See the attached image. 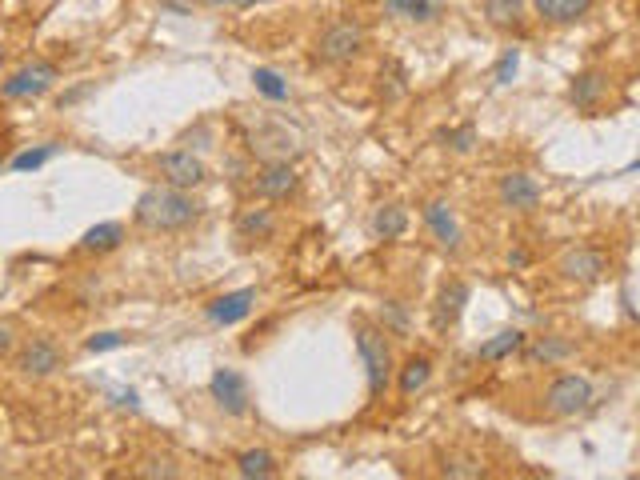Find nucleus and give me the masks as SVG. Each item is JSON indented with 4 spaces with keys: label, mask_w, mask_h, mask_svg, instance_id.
<instances>
[{
    "label": "nucleus",
    "mask_w": 640,
    "mask_h": 480,
    "mask_svg": "<svg viewBox=\"0 0 640 480\" xmlns=\"http://www.w3.org/2000/svg\"><path fill=\"white\" fill-rule=\"evenodd\" d=\"M156 172H160V184H172V188H184V192H196L208 180V164L192 148L160 152L156 156Z\"/></svg>",
    "instance_id": "obj_5"
},
{
    "label": "nucleus",
    "mask_w": 640,
    "mask_h": 480,
    "mask_svg": "<svg viewBox=\"0 0 640 480\" xmlns=\"http://www.w3.org/2000/svg\"><path fill=\"white\" fill-rule=\"evenodd\" d=\"M520 352H524V360L528 364H544V368H552V364H564V360H572V352H576V344L568 340V336H556V332H548V336H524V344H520Z\"/></svg>",
    "instance_id": "obj_17"
},
{
    "label": "nucleus",
    "mask_w": 640,
    "mask_h": 480,
    "mask_svg": "<svg viewBox=\"0 0 640 480\" xmlns=\"http://www.w3.org/2000/svg\"><path fill=\"white\" fill-rule=\"evenodd\" d=\"M252 84H256V92H260L264 100H272V104L288 100V84H284V76L272 72V68H252Z\"/></svg>",
    "instance_id": "obj_29"
},
{
    "label": "nucleus",
    "mask_w": 640,
    "mask_h": 480,
    "mask_svg": "<svg viewBox=\"0 0 640 480\" xmlns=\"http://www.w3.org/2000/svg\"><path fill=\"white\" fill-rule=\"evenodd\" d=\"M56 80H60V68H56L52 60H32V64L16 68V72L0 84V96H4V100H32V96H44Z\"/></svg>",
    "instance_id": "obj_8"
},
{
    "label": "nucleus",
    "mask_w": 640,
    "mask_h": 480,
    "mask_svg": "<svg viewBox=\"0 0 640 480\" xmlns=\"http://www.w3.org/2000/svg\"><path fill=\"white\" fill-rule=\"evenodd\" d=\"M0 172H4V156H0Z\"/></svg>",
    "instance_id": "obj_39"
},
{
    "label": "nucleus",
    "mask_w": 640,
    "mask_h": 480,
    "mask_svg": "<svg viewBox=\"0 0 640 480\" xmlns=\"http://www.w3.org/2000/svg\"><path fill=\"white\" fill-rule=\"evenodd\" d=\"M252 308H256V288H236V292H224V296L208 300V304H204V316H208L212 324L228 328V324H240L244 316H252Z\"/></svg>",
    "instance_id": "obj_16"
},
{
    "label": "nucleus",
    "mask_w": 640,
    "mask_h": 480,
    "mask_svg": "<svg viewBox=\"0 0 640 480\" xmlns=\"http://www.w3.org/2000/svg\"><path fill=\"white\" fill-rule=\"evenodd\" d=\"M508 268H528V252H524V248L508 252Z\"/></svg>",
    "instance_id": "obj_35"
},
{
    "label": "nucleus",
    "mask_w": 640,
    "mask_h": 480,
    "mask_svg": "<svg viewBox=\"0 0 640 480\" xmlns=\"http://www.w3.org/2000/svg\"><path fill=\"white\" fill-rule=\"evenodd\" d=\"M556 272H560L568 284H596V280H604V272H608V256H604V248H596V244H572V248L560 252Z\"/></svg>",
    "instance_id": "obj_7"
},
{
    "label": "nucleus",
    "mask_w": 640,
    "mask_h": 480,
    "mask_svg": "<svg viewBox=\"0 0 640 480\" xmlns=\"http://www.w3.org/2000/svg\"><path fill=\"white\" fill-rule=\"evenodd\" d=\"M592 4L596 0H532V12L548 28H568V24H580L592 12Z\"/></svg>",
    "instance_id": "obj_18"
},
{
    "label": "nucleus",
    "mask_w": 640,
    "mask_h": 480,
    "mask_svg": "<svg viewBox=\"0 0 640 480\" xmlns=\"http://www.w3.org/2000/svg\"><path fill=\"white\" fill-rule=\"evenodd\" d=\"M484 24L496 32H520L524 28V0H480Z\"/></svg>",
    "instance_id": "obj_20"
},
{
    "label": "nucleus",
    "mask_w": 640,
    "mask_h": 480,
    "mask_svg": "<svg viewBox=\"0 0 640 480\" xmlns=\"http://www.w3.org/2000/svg\"><path fill=\"white\" fill-rule=\"evenodd\" d=\"M520 344H524V332H520V328H500V332H492V336L476 348V360H484V364L508 360V356L520 352Z\"/></svg>",
    "instance_id": "obj_23"
},
{
    "label": "nucleus",
    "mask_w": 640,
    "mask_h": 480,
    "mask_svg": "<svg viewBox=\"0 0 640 480\" xmlns=\"http://www.w3.org/2000/svg\"><path fill=\"white\" fill-rule=\"evenodd\" d=\"M252 192L268 204H284L300 192V172L292 160H264L256 172H252Z\"/></svg>",
    "instance_id": "obj_6"
},
{
    "label": "nucleus",
    "mask_w": 640,
    "mask_h": 480,
    "mask_svg": "<svg viewBox=\"0 0 640 480\" xmlns=\"http://www.w3.org/2000/svg\"><path fill=\"white\" fill-rule=\"evenodd\" d=\"M236 472L244 480H268L280 468H276V456L268 448H244V452H236Z\"/></svg>",
    "instance_id": "obj_26"
},
{
    "label": "nucleus",
    "mask_w": 640,
    "mask_h": 480,
    "mask_svg": "<svg viewBox=\"0 0 640 480\" xmlns=\"http://www.w3.org/2000/svg\"><path fill=\"white\" fill-rule=\"evenodd\" d=\"M204 216V204L184 192V188H172V184H152L136 196L132 204V220L144 228V232H184L192 228L196 220Z\"/></svg>",
    "instance_id": "obj_1"
},
{
    "label": "nucleus",
    "mask_w": 640,
    "mask_h": 480,
    "mask_svg": "<svg viewBox=\"0 0 640 480\" xmlns=\"http://www.w3.org/2000/svg\"><path fill=\"white\" fill-rule=\"evenodd\" d=\"M380 8H384V16L408 20V24H432L444 12L440 0H380Z\"/></svg>",
    "instance_id": "obj_21"
},
{
    "label": "nucleus",
    "mask_w": 640,
    "mask_h": 480,
    "mask_svg": "<svg viewBox=\"0 0 640 480\" xmlns=\"http://www.w3.org/2000/svg\"><path fill=\"white\" fill-rule=\"evenodd\" d=\"M108 396H112V404H116V408H128V412H140V392H136V388H112Z\"/></svg>",
    "instance_id": "obj_34"
},
{
    "label": "nucleus",
    "mask_w": 640,
    "mask_h": 480,
    "mask_svg": "<svg viewBox=\"0 0 640 480\" xmlns=\"http://www.w3.org/2000/svg\"><path fill=\"white\" fill-rule=\"evenodd\" d=\"M128 344V336L124 332H96V336H88L84 340V348L88 352H112V348H124Z\"/></svg>",
    "instance_id": "obj_33"
},
{
    "label": "nucleus",
    "mask_w": 640,
    "mask_h": 480,
    "mask_svg": "<svg viewBox=\"0 0 640 480\" xmlns=\"http://www.w3.org/2000/svg\"><path fill=\"white\" fill-rule=\"evenodd\" d=\"M136 476H164V480H172V476H180V468L168 456H144L140 468H136Z\"/></svg>",
    "instance_id": "obj_32"
},
{
    "label": "nucleus",
    "mask_w": 640,
    "mask_h": 480,
    "mask_svg": "<svg viewBox=\"0 0 640 480\" xmlns=\"http://www.w3.org/2000/svg\"><path fill=\"white\" fill-rule=\"evenodd\" d=\"M496 200H500V208L528 216V212H536V208H540L544 188L536 184V176H528V172L512 168V172H504V176L496 180Z\"/></svg>",
    "instance_id": "obj_11"
},
{
    "label": "nucleus",
    "mask_w": 640,
    "mask_h": 480,
    "mask_svg": "<svg viewBox=\"0 0 640 480\" xmlns=\"http://www.w3.org/2000/svg\"><path fill=\"white\" fill-rule=\"evenodd\" d=\"M436 140H440L448 152L468 156V152L476 148V124H452V128H440V132H436Z\"/></svg>",
    "instance_id": "obj_28"
},
{
    "label": "nucleus",
    "mask_w": 640,
    "mask_h": 480,
    "mask_svg": "<svg viewBox=\"0 0 640 480\" xmlns=\"http://www.w3.org/2000/svg\"><path fill=\"white\" fill-rule=\"evenodd\" d=\"M60 364H64V352H60V344H56L52 336H32V340H24V344L16 348V372H20V376L44 380V376H52Z\"/></svg>",
    "instance_id": "obj_13"
},
{
    "label": "nucleus",
    "mask_w": 640,
    "mask_h": 480,
    "mask_svg": "<svg viewBox=\"0 0 640 480\" xmlns=\"http://www.w3.org/2000/svg\"><path fill=\"white\" fill-rule=\"evenodd\" d=\"M8 348H12V328L0 324V352H8Z\"/></svg>",
    "instance_id": "obj_37"
},
{
    "label": "nucleus",
    "mask_w": 640,
    "mask_h": 480,
    "mask_svg": "<svg viewBox=\"0 0 640 480\" xmlns=\"http://www.w3.org/2000/svg\"><path fill=\"white\" fill-rule=\"evenodd\" d=\"M620 300H624V316L632 320V316H636V304H632V288H628V284H624V292H620Z\"/></svg>",
    "instance_id": "obj_36"
},
{
    "label": "nucleus",
    "mask_w": 640,
    "mask_h": 480,
    "mask_svg": "<svg viewBox=\"0 0 640 480\" xmlns=\"http://www.w3.org/2000/svg\"><path fill=\"white\" fill-rule=\"evenodd\" d=\"M276 232H280V220H276V212L264 208V204H252V208H244V212L236 216V240H240L244 248H252V244H272Z\"/></svg>",
    "instance_id": "obj_15"
},
{
    "label": "nucleus",
    "mask_w": 640,
    "mask_h": 480,
    "mask_svg": "<svg viewBox=\"0 0 640 480\" xmlns=\"http://www.w3.org/2000/svg\"><path fill=\"white\" fill-rule=\"evenodd\" d=\"M588 404H592V380L580 372H560L544 388V408L552 416H580L588 412Z\"/></svg>",
    "instance_id": "obj_4"
},
{
    "label": "nucleus",
    "mask_w": 640,
    "mask_h": 480,
    "mask_svg": "<svg viewBox=\"0 0 640 480\" xmlns=\"http://www.w3.org/2000/svg\"><path fill=\"white\" fill-rule=\"evenodd\" d=\"M208 392L216 400V408L224 416H244L252 408V388H248V376L236 372V368H216L208 376Z\"/></svg>",
    "instance_id": "obj_10"
},
{
    "label": "nucleus",
    "mask_w": 640,
    "mask_h": 480,
    "mask_svg": "<svg viewBox=\"0 0 640 480\" xmlns=\"http://www.w3.org/2000/svg\"><path fill=\"white\" fill-rule=\"evenodd\" d=\"M372 232L380 240H400L408 232V208L404 204H380L372 212Z\"/></svg>",
    "instance_id": "obj_24"
},
{
    "label": "nucleus",
    "mask_w": 640,
    "mask_h": 480,
    "mask_svg": "<svg viewBox=\"0 0 640 480\" xmlns=\"http://www.w3.org/2000/svg\"><path fill=\"white\" fill-rule=\"evenodd\" d=\"M368 44V32L360 20L352 16H340L332 20L320 36H316V48H312V60L324 64V68H340V64H352Z\"/></svg>",
    "instance_id": "obj_3"
},
{
    "label": "nucleus",
    "mask_w": 640,
    "mask_h": 480,
    "mask_svg": "<svg viewBox=\"0 0 640 480\" xmlns=\"http://www.w3.org/2000/svg\"><path fill=\"white\" fill-rule=\"evenodd\" d=\"M420 220H424V228L432 232V240H436L448 256H456V252H460V244H464V228H460V220H456V208H452L444 196L428 200V204L420 208Z\"/></svg>",
    "instance_id": "obj_12"
},
{
    "label": "nucleus",
    "mask_w": 640,
    "mask_h": 480,
    "mask_svg": "<svg viewBox=\"0 0 640 480\" xmlns=\"http://www.w3.org/2000/svg\"><path fill=\"white\" fill-rule=\"evenodd\" d=\"M440 476L476 480V476H484V464H480V456H472L464 448H448V452H440Z\"/></svg>",
    "instance_id": "obj_27"
},
{
    "label": "nucleus",
    "mask_w": 640,
    "mask_h": 480,
    "mask_svg": "<svg viewBox=\"0 0 640 480\" xmlns=\"http://www.w3.org/2000/svg\"><path fill=\"white\" fill-rule=\"evenodd\" d=\"M376 324H380V332H384V336H408V328H412L408 304H404V300H396V296H384V300H380V308H376Z\"/></svg>",
    "instance_id": "obj_25"
},
{
    "label": "nucleus",
    "mask_w": 640,
    "mask_h": 480,
    "mask_svg": "<svg viewBox=\"0 0 640 480\" xmlns=\"http://www.w3.org/2000/svg\"><path fill=\"white\" fill-rule=\"evenodd\" d=\"M468 300H472V288L464 280H444L440 292H436V304H432V328L436 332L456 328L460 316H464V308H468Z\"/></svg>",
    "instance_id": "obj_14"
},
{
    "label": "nucleus",
    "mask_w": 640,
    "mask_h": 480,
    "mask_svg": "<svg viewBox=\"0 0 640 480\" xmlns=\"http://www.w3.org/2000/svg\"><path fill=\"white\" fill-rule=\"evenodd\" d=\"M0 56H4V48H0Z\"/></svg>",
    "instance_id": "obj_40"
},
{
    "label": "nucleus",
    "mask_w": 640,
    "mask_h": 480,
    "mask_svg": "<svg viewBox=\"0 0 640 480\" xmlns=\"http://www.w3.org/2000/svg\"><path fill=\"white\" fill-rule=\"evenodd\" d=\"M608 92H612V76L600 68H580L568 80V104L580 116H600V108L608 104Z\"/></svg>",
    "instance_id": "obj_9"
},
{
    "label": "nucleus",
    "mask_w": 640,
    "mask_h": 480,
    "mask_svg": "<svg viewBox=\"0 0 640 480\" xmlns=\"http://www.w3.org/2000/svg\"><path fill=\"white\" fill-rule=\"evenodd\" d=\"M120 244H124V224L120 220H100L80 236V252H96V256L116 252Z\"/></svg>",
    "instance_id": "obj_22"
},
{
    "label": "nucleus",
    "mask_w": 640,
    "mask_h": 480,
    "mask_svg": "<svg viewBox=\"0 0 640 480\" xmlns=\"http://www.w3.org/2000/svg\"><path fill=\"white\" fill-rule=\"evenodd\" d=\"M516 68H520V48H504L500 60H496V68H492V80L496 84H512Z\"/></svg>",
    "instance_id": "obj_31"
},
{
    "label": "nucleus",
    "mask_w": 640,
    "mask_h": 480,
    "mask_svg": "<svg viewBox=\"0 0 640 480\" xmlns=\"http://www.w3.org/2000/svg\"><path fill=\"white\" fill-rule=\"evenodd\" d=\"M56 152H60V144H40V148H24V152H16V156H12V164H8V168H12V172H36V168H40V164H48V160H52Z\"/></svg>",
    "instance_id": "obj_30"
},
{
    "label": "nucleus",
    "mask_w": 640,
    "mask_h": 480,
    "mask_svg": "<svg viewBox=\"0 0 640 480\" xmlns=\"http://www.w3.org/2000/svg\"><path fill=\"white\" fill-rule=\"evenodd\" d=\"M352 340H356V352H360V364H364L368 404H376V400H384V392L392 388V372H396L392 344H388V336L380 332V324L368 320V316H352Z\"/></svg>",
    "instance_id": "obj_2"
},
{
    "label": "nucleus",
    "mask_w": 640,
    "mask_h": 480,
    "mask_svg": "<svg viewBox=\"0 0 640 480\" xmlns=\"http://www.w3.org/2000/svg\"><path fill=\"white\" fill-rule=\"evenodd\" d=\"M212 4H228V8H248V4H264V0H212Z\"/></svg>",
    "instance_id": "obj_38"
},
{
    "label": "nucleus",
    "mask_w": 640,
    "mask_h": 480,
    "mask_svg": "<svg viewBox=\"0 0 640 480\" xmlns=\"http://www.w3.org/2000/svg\"><path fill=\"white\" fill-rule=\"evenodd\" d=\"M392 380H396V392L408 400V396H416V392L428 388V380H432V360H428L424 352H416V356H408V360L392 372Z\"/></svg>",
    "instance_id": "obj_19"
}]
</instances>
